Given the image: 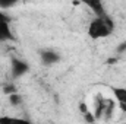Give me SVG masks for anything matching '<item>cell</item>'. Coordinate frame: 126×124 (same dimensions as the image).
Listing matches in <instances>:
<instances>
[{
	"mask_svg": "<svg viewBox=\"0 0 126 124\" xmlns=\"http://www.w3.org/2000/svg\"><path fill=\"white\" fill-rule=\"evenodd\" d=\"M3 19H6V16H4V15H3V13L0 12V21H3Z\"/></svg>",
	"mask_w": 126,
	"mask_h": 124,
	"instance_id": "ba28073f",
	"label": "cell"
},
{
	"mask_svg": "<svg viewBox=\"0 0 126 124\" xmlns=\"http://www.w3.org/2000/svg\"><path fill=\"white\" fill-rule=\"evenodd\" d=\"M40 59H41L43 64L51 66V64H54V63H57L60 60V56H59L56 51H53V50H44V51H41Z\"/></svg>",
	"mask_w": 126,
	"mask_h": 124,
	"instance_id": "3957f363",
	"label": "cell"
},
{
	"mask_svg": "<svg viewBox=\"0 0 126 124\" xmlns=\"http://www.w3.org/2000/svg\"><path fill=\"white\" fill-rule=\"evenodd\" d=\"M114 29V24L113 21L107 16V15H103V16H97L95 19H93L87 28V34L91 39H104L107 37L111 35V32Z\"/></svg>",
	"mask_w": 126,
	"mask_h": 124,
	"instance_id": "6da1fadb",
	"label": "cell"
},
{
	"mask_svg": "<svg viewBox=\"0 0 126 124\" xmlns=\"http://www.w3.org/2000/svg\"><path fill=\"white\" fill-rule=\"evenodd\" d=\"M111 92H113L114 99L119 102L120 108H122L123 111H126V88L114 86V88H111Z\"/></svg>",
	"mask_w": 126,
	"mask_h": 124,
	"instance_id": "277c9868",
	"label": "cell"
},
{
	"mask_svg": "<svg viewBox=\"0 0 126 124\" xmlns=\"http://www.w3.org/2000/svg\"><path fill=\"white\" fill-rule=\"evenodd\" d=\"M79 3L88 6V7L95 13V16H103V15H106L103 0H79Z\"/></svg>",
	"mask_w": 126,
	"mask_h": 124,
	"instance_id": "7a4b0ae2",
	"label": "cell"
},
{
	"mask_svg": "<svg viewBox=\"0 0 126 124\" xmlns=\"http://www.w3.org/2000/svg\"><path fill=\"white\" fill-rule=\"evenodd\" d=\"M12 38H13V35H12V31H10V26H9L7 21L6 19L0 21V42L12 39Z\"/></svg>",
	"mask_w": 126,
	"mask_h": 124,
	"instance_id": "5b68a950",
	"label": "cell"
},
{
	"mask_svg": "<svg viewBox=\"0 0 126 124\" xmlns=\"http://www.w3.org/2000/svg\"><path fill=\"white\" fill-rule=\"evenodd\" d=\"M9 99H10V104H12V105H18V104H21V96H19V95H16V93L10 95V96H9Z\"/></svg>",
	"mask_w": 126,
	"mask_h": 124,
	"instance_id": "52a82bcc",
	"label": "cell"
},
{
	"mask_svg": "<svg viewBox=\"0 0 126 124\" xmlns=\"http://www.w3.org/2000/svg\"><path fill=\"white\" fill-rule=\"evenodd\" d=\"M12 69H13V74H15V76H21V74H24V73L28 70V66H27L25 63L19 62V60H15Z\"/></svg>",
	"mask_w": 126,
	"mask_h": 124,
	"instance_id": "8992f818",
	"label": "cell"
}]
</instances>
